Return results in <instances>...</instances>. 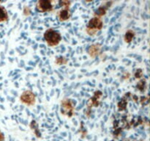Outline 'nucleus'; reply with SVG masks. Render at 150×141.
<instances>
[{"mask_svg": "<svg viewBox=\"0 0 150 141\" xmlns=\"http://www.w3.org/2000/svg\"><path fill=\"white\" fill-rule=\"evenodd\" d=\"M30 13V9L29 7H25L24 8V14L25 15H29Z\"/></svg>", "mask_w": 150, "mask_h": 141, "instance_id": "15", "label": "nucleus"}, {"mask_svg": "<svg viewBox=\"0 0 150 141\" xmlns=\"http://www.w3.org/2000/svg\"><path fill=\"white\" fill-rule=\"evenodd\" d=\"M103 27V21L99 17H94L90 19L86 26V32L89 35H94Z\"/></svg>", "mask_w": 150, "mask_h": 141, "instance_id": "2", "label": "nucleus"}, {"mask_svg": "<svg viewBox=\"0 0 150 141\" xmlns=\"http://www.w3.org/2000/svg\"><path fill=\"white\" fill-rule=\"evenodd\" d=\"M37 9L39 11L42 12V13L51 11L53 10V5L51 4V1H48V0H40L37 4Z\"/></svg>", "mask_w": 150, "mask_h": 141, "instance_id": "5", "label": "nucleus"}, {"mask_svg": "<svg viewBox=\"0 0 150 141\" xmlns=\"http://www.w3.org/2000/svg\"><path fill=\"white\" fill-rule=\"evenodd\" d=\"M44 38L47 43L51 46H55L58 45L62 39L61 35L53 29H48L44 33Z\"/></svg>", "mask_w": 150, "mask_h": 141, "instance_id": "1", "label": "nucleus"}, {"mask_svg": "<svg viewBox=\"0 0 150 141\" xmlns=\"http://www.w3.org/2000/svg\"><path fill=\"white\" fill-rule=\"evenodd\" d=\"M135 36V33L133 30H128L125 35V41L127 43L131 42Z\"/></svg>", "mask_w": 150, "mask_h": 141, "instance_id": "10", "label": "nucleus"}, {"mask_svg": "<svg viewBox=\"0 0 150 141\" xmlns=\"http://www.w3.org/2000/svg\"><path fill=\"white\" fill-rule=\"evenodd\" d=\"M58 17L61 21L67 20L70 17V10H69V7H65V8L60 10L58 13Z\"/></svg>", "mask_w": 150, "mask_h": 141, "instance_id": "7", "label": "nucleus"}, {"mask_svg": "<svg viewBox=\"0 0 150 141\" xmlns=\"http://www.w3.org/2000/svg\"><path fill=\"white\" fill-rule=\"evenodd\" d=\"M2 140H3V136L1 134V132H0V141H2Z\"/></svg>", "mask_w": 150, "mask_h": 141, "instance_id": "16", "label": "nucleus"}, {"mask_svg": "<svg viewBox=\"0 0 150 141\" xmlns=\"http://www.w3.org/2000/svg\"><path fill=\"white\" fill-rule=\"evenodd\" d=\"M105 6L106 5H105V4H104V5H102L101 7H100L99 8L96 10V11H95V15L96 16V17L100 18L101 16H103V15L105 14L107 8L108 7H105Z\"/></svg>", "mask_w": 150, "mask_h": 141, "instance_id": "9", "label": "nucleus"}, {"mask_svg": "<svg viewBox=\"0 0 150 141\" xmlns=\"http://www.w3.org/2000/svg\"><path fill=\"white\" fill-rule=\"evenodd\" d=\"M20 100L23 104H27V105H33L35 103V95L32 91L26 90L24 91L21 94L20 97Z\"/></svg>", "mask_w": 150, "mask_h": 141, "instance_id": "4", "label": "nucleus"}, {"mask_svg": "<svg viewBox=\"0 0 150 141\" xmlns=\"http://www.w3.org/2000/svg\"><path fill=\"white\" fill-rule=\"evenodd\" d=\"M61 113L67 117H72L74 113V105L70 99L62 100L61 102Z\"/></svg>", "mask_w": 150, "mask_h": 141, "instance_id": "3", "label": "nucleus"}, {"mask_svg": "<svg viewBox=\"0 0 150 141\" xmlns=\"http://www.w3.org/2000/svg\"><path fill=\"white\" fill-rule=\"evenodd\" d=\"M101 96H102V93H101L100 91H96V92L95 93L94 96L92 97V98H90V100H89V105L98 107V104H99V101Z\"/></svg>", "mask_w": 150, "mask_h": 141, "instance_id": "8", "label": "nucleus"}, {"mask_svg": "<svg viewBox=\"0 0 150 141\" xmlns=\"http://www.w3.org/2000/svg\"><path fill=\"white\" fill-rule=\"evenodd\" d=\"M56 63H57L58 65L66 64L67 63V60L64 58V57H59V58H58L56 60Z\"/></svg>", "mask_w": 150, "mask_h": 141, "instance_id": "12", "label": "nucleus"}, {"mask_svg": "<svg viewBox=\"0 0 150 141\" xmlns=\"http://www.w3.org/2000/svg\"><path fill=\"white\" fill-rule=\"evenodd\" d=\"M7 11L4 8L0 7V21H4L7 20Z\"/></svg>", "mask_w": 150, "mask_h": 141, "instance_id": "11", "label": "nucleus"}, {"mask_svg": "<svg viewBox=\"0 0 150 141\" xmlns=\"http://www.w3.org/2000/svg\"><path fill=\"white\" fill-rule=\"evenodd\" d=\"M100 51V44L95 43L89 46V49H88V53L91 57H95L99 54Z\"/></svg>", "mask_w": 150, "mask_h": 141, "instance_id": "6", "label": "nucleus"}, {"mask_svg": "<svg viewBox=\"0 0 150 141\" xmlns=\"http://www.w3.org/2000/svg\"><path fill=\"white\" fill-rule=\"evenodd\" d=\"M144 85H145V81H141L139 84H138V88L141 90H142V88H144Z\"/></svg>", "mask_w": 150, "mask_h": 141, "instance_id": "14", "label": "nucleus"}, {"mask_svg": "<svg viewBox=\"0 0 150 141\" xmlns=\"http://www.w3.org/2000/svg\"><path fill=\"white\" fill-rule=\"evenodd\" d=\"M142 75H143V72H142V70H141V69H138V70H136V73H135V76H136V78L142 77Z\"/></svg>", "mask_w": 150, "mask_h": 141, "instance_id": "13", "label": "nucleus"}]
</instances>
